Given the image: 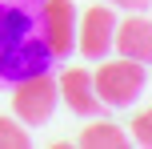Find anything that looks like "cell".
Here are the masks:
<instances>
[{
    "label": "cell",
    "mask_w": 152,
    "mask_h": 149,
    "mask_svg": "<svg viewBox=\"0 0 152 149\" xmlns=\"http://www.w3.org/2000/svg\"><path fill=\"white\" fill-rule=\"evenodd\" d=\"M132 137H136L140 145L152 149V105H148V109H140L136 117H132Z\"/></svg>",
    "instance_id": "11"
},
{
    "label": "cell",
    "mask_w": 152,
    "mask_h": 149,
    "mask_svg": "<svg viewBox=\"0 0 152 149\" xmlns=\"http://www.w3.org/2000/svg\"><path fill=\"white\" fill-rule=\"evenodd\" d=\"M40 0H0V53L36 32Z\"/></svg>",
    "instance_id": "6"
},
{
    "label": "cell",
    "mask_w": 152,
    "mask_h": 149,
    "mask_svg": "<svg viewBox=\"0 0 152 149\" xmlns=\"http://www.w3.org/2000/svg\"><path fill=\"white\" fill-rule=\"evenodd\" d=\"M36 36L48 44V53L56 61H64L72 53V44H76V8H72V0H40Z\"/></svg>",
    "instance_id": "2"
},
{
    "label": "cell",
    "mask_w": 152,
    "mask_h": 149,
    "mask_svg": "<svg viewBox=\"0 0 152 149\" xmlns=\"http://www.w3.org/2000/svg\"><path fill=\"white\" fill-rule=\"evenodd\" d=\"M112 44L120 48V56H132V61H140V64H152V20L128 16L124 24H116Z\"/></svg>",
    "instance_id": "7"
},
{
    "label": "cell",
    "mask_w": 152,
    "mask_h": 149,
    "mask_svg": "<svg viewBox=\"0 0 152 149\" xmlns=\"http://www.w3.org/2000/svg\"><path fill=\"white\" fill-rule=\"evenodd\" d=\"M28 133L16 125L12 117H0V149H28Z\"/></svg>",
    "instance_id": "10"
},
{
    "label": "cell",
    "mask_w": 152,
    "mask_h": 149,
    "mask_svg": "<svg viewBox=\"0 0 152 149\" xmlns=\"http://www.w3.org/2000/svg\"><path fill=\"white\" fill-rule=\"evenodd\" d=\"M12 89H16L12 93V109H16V117H20L24 125H44V121L52 117L60 89H56V81L48 77V73L28 77V81H16Z\"/></svg>",
    "instance_id": "4"
},
{
    "label": "cell",
    "mask_w": 152,
    "mask_h": 149,
    "mask_svg": "<svg viewBox=\"0 0 152 149\" xmlns=\"http://www.w3.org/2000/svg\"><path fill=\"white\" fill-rule=\"evenodd\" d=\"M56 56L48 53V44L32 32V36H24L20 44L4 48L0 53V85H16V81H28V77H40V73L52 69Z\"/></svg>",
    "instance_id": "3"
},
{
    "label": "cell",
    "mask_w": 152,
    "mask_h": 149,
    "mask_svg": "<svg viewBox=\"0 0 152 149\" xmlns=\"http://www.w3.org/2000/svg\"><path fill=\"white\" fill-rule=\"evenodd\" d=\"M112 4H120V8H128V12H144V8L152 4V0H112Z\"/></svg>",
    "instance_id": "12"
},
{
    "label": "cell",
    "mask_w": 152,
    "mask_h": 149,
    "mask_svg": "<svg viewBox=\"0 0 152 149\" xmlns=\"http://www.w3.org/2000/svg\"><path fill=\"white\" fill-rule=\"evenodd\" d=\"M80 145H84V149H124V145H128V137H124L116 125L100 121V125H88V129L80 133Z\"/></svg>",
    "instance_id": "9"
},
{
    "label": "cell",
    "mask_w": 152,
    "mask_h": 149,
    "mask_svg": "<svg viewBox=\"0 0 152 149\" xmlns=\"http://www.w3.org/2000/svg\"><path fill=\"white\" fill-rule=\"evenodd\" d=\"M80 36H76V44H80V53L88 56V61H100V56L108 53V44H112V32H116V16L112 8H88V12L80 16Z\"/></svg>",
    "instance_id": "5"
},
{
    "label": "cell",
    "mask_w": 152,
    "mask_h": 149,
    "mask_svg": "<svg viewBox=\"0 0 152 149\" xmlns=\"http://www.w3.org/2000/svg\"><path fill=\"white\" fill-rule=\"evenodd\" d=\"M92 85H96L100 105H132L140 93H144V64L132 61V56H120V61H100V69L92 73Z\"/></svg>",
    "instance_id": "1"
},
{
    "label": "cell",
    "mask_w": 152,
    "mask_h": 149,
    "mask_svg": "<svg viewBox=\"0 0 152 149\" xmlns=\"http://www.w3.org/2000/svg\"><path fill=\"white\" fill-rule=\"evenodd\" d=\"M60 97L68 101L72 113H80V117H92V113L100 109V97H96V85H92V73L88 69H64L60 77Z\"/></svg>",
    "instance_id": "8"
}]
</instances>
